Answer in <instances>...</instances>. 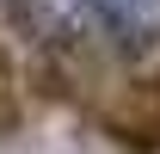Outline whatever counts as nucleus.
Masks as SVG:
<instances>
[{
    "label": "nucleus",
    "mask_w": 160,
    "mask_h": 154,
    "mask_svg": "<svg viewBox=\"0 0 160 154\" xmlns=\"http://www.w3.org/2000/svg\"><path fill=\"white\" fill-rule=\"evenodd\" d=\"M86 0H25V19L37 25L43 37H56V31H68V19H74Z\"/></svg>",
    "instance_id": "nucleus-2"
},
{
    "label": "nucleus",
    "mask_w": 160,
    "mask_h": 154,
    "mask_svg": "<svg viewBox=\"0 0 160 154\" xmlns=\"http://www.w3.org/2000/svg\"><path fill=\"white\" fill-rule=\"evenodd\" d=\"M86 13L117 43H154L160 37V0H86Z\"/></svg>",
    "instance_id": "nucleus-1"
}]
</instances>
